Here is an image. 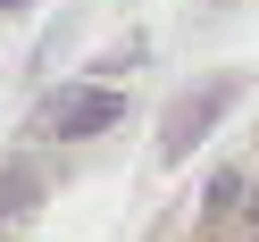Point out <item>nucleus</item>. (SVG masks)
<instances>
[{
    "mask_svg": "<svg viewBox=\"0 0 259 242\" xmlns=\"http://www.w3.org/2000/svg\"><path fill=\"white\" fill-rule=\"evenodd\" d=\"M226 101H234V84H226V75H218V84H201V92H184V101L159 117V159H192V142L226 117Z\"/></svg>",
    "mask_w": 259,
    "mask_h": 242,
    "instance_id": "obj_1",
    "label": "nucleus"
},
{
    "mask_svg": "<svg viewBox=\"0 0 259 242\" xmlns=\"http://www.w3.org/2000/svg\"><path fill=\"white\" fill-rule=\"evenodd\" d=\"M117 117H125L117 92H67V101L51 109V134H59V142H84V134H109Z\"/></svg>",
    "mask_w": 259,
    "mask_h": 242,
    "instance_id": "obj_2",
    "label": "nucleus"
},
{
    "mask_svg": "<svg viewBox=\"0 0 259 242\" xmlns=\"http://www.w3.org/2000/svg\"><path fill=\"white\" fill-rule=\"evenodd\" d=\"M9 217H17V209H0V234H9Z\"/></svg>",
    "mask_w": 259,
    "mask_h": 242,
    "instance_id": "obj_3",
    "label": "nucleus"
},
{
    "mask_svg": "<svg viewBox=\"0 0 259 242\" xmlns=\"http://www.w3.org/2000/svg\"><path fill=\"white\" fill-rule=\"evenodd\" d=\"M0 9H34V0H0Z\"/></svg>",
    "mask_w": 259,
    "mask_h": 242,
    "instance_id": "obj_4",
    "label": "nucleus"
}]
</instances>
